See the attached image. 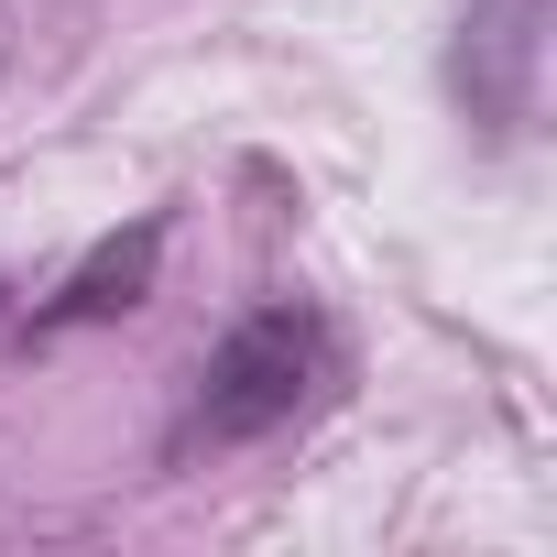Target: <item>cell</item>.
<instances>
[{"instance_id": "1", "label": "cell", "mask_w": 557, "mask_h": 557, "mask_svg": "<svg viewBox=\"0 0 557 557\" xmlns=\"http://www.w3.org/2000/svg\"><path fill=\"white\" fill-rule=\"evenodd\" d=\"M329 372H339V339H329L318 307H251V318L208 350L197 405H186V426H175V459H186V448H251V437H273V426H296V416L329 394Z\"/></svg>"}, {"instance_id": "2", "label": "cell", "mask_w": 557, "mask_h": 557, "mask_svg": "<svg viewBox=\"0 0 557 557\" xmlns=\"http://www.w3.org/2000/svg\"><path fill=\"white\" fill-rule=\"evenodd\" d=\"M546 23H557V0H470L459 12L448 88L492 143H513L535 121V99H546Z\"/></svg>"}, {"instance_id": "3", "label": "cell", "mask_w": 557, "mask_h": 557, "mask_svg": "<svg viewBox=\"0 0 557 557\" xmlns=\"http://www.w3.org/2000/svg\"><path fill=\"white\" fill-rule=\"evenodd\" d=\"M153 262H164V219H132V240H99L77 262V285L55 307H34V339H66V329H99V318H132L143 285H153Z\"/></svg>"}]
</instances>
